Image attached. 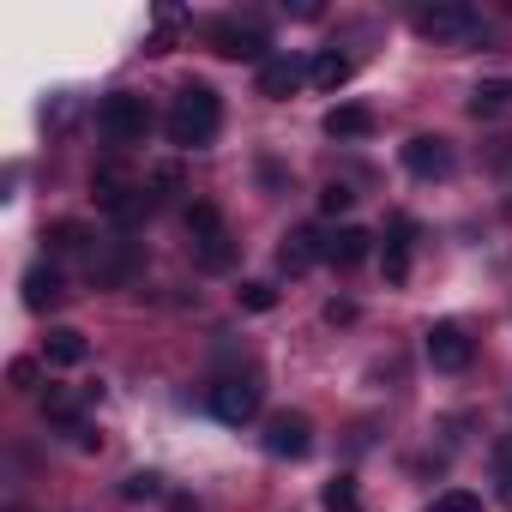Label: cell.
I'll list each match as a JSON object with an SVG mask.
<instances>
[{"label":"cell","mask_w":512,"mask_h":512,"mask_svg":"<svg viewBox=\"0 0 512 512\" xmlns=\"http://www.w3.org/2000/svg\"><path fill=\"white\" fill-rule=\"evenodd\" d=\"M49 247H55V253H79V247L91 253V235H85V223H55V229H49Z\"/></svg>","instance_id":"cb8c5ba5"},{"label":"cell","mask_w":512,"mask_h":512,"mask_svg":"<svg viewBox=\"0 0 512 512\" xmlns=\"http://www.w3.org/2000/svg\"><path fill=\"white\" fill-rule=\"evenodd\" d=\"M368 253H374V235H368V229H356V223H344L338 235H326V260H332L338 272H350V266H362V260H368Z\"/></svg>","instance_id":"4fadbf2b"},{"label":"cell","mask_w":512,"mask_h":512,"mask_svg":"<svg viewBox=\"0 0 512 512\" xmlns=\"http://www.w3.org/2000/svg\"><path fill=\"white\" fill-rule=\"evenodd\" d=\"M320 500H326V512H362V494H356V476H350V470H338V476L320 488Z\"/></svg>","instance_id":"ffe728a7"},{"label":"cell","mask_w":512,"mask_h":512,"mask_svg":"<svg viewBox=\"0 0 512 512\" xmlns=\"http://www.w3.org/2000/svg\"><path fill=\"white\" fill-rule=\"evenodd\" d=\"M145 187H151V205H169V199L181 193V169H175V163H163V169H151V181H145Z\"/></svg>","instance_id":"603a6c76"},{"label":"cell","mask_w":512,"mask_h":512,"mask_svg":"<svg viewBox=\"0 0 512 512\" xmlns=\"http://www.w3.org/2000/svg\"><path fill=\"white\" fill-rule=\"evenodd\" d=\"M121 494H127V500H151V494H157V476H151V470H139V476H127V488H121Z\"/></svg>","instance_id":"83f0119b"},{"label":"cell","mask_w":512,"mask_h":512,"mask_svg":"<svg viewBox=\"0 0 512 512\" xmlns=\"http://www.w3.org/2000/svg\"><path fill=\"white\" fill-rule=\"evenodd\" d=\"M308 79V67L296 61V55H272L266 67H260V97H272V103H284L296 85Z\"/></svg>","instance_id":"5bb4252c"},{"label":"cell","mask_w":512,"mask_h":512,"mask_svg":"<svg viewBox=\"0 0 512 512\" xmlns=\"http://www.w3.org/2000/svg\"><path fill=\"white\" fill-rule=\"evenodd\" d=\"M241 308L266 314V308H278V290H272V284H241Z\"/></svg>","instance_id":"4316f807"},{"label":"cell","mask_w":512,"mask_h":512,"mask_svg":"<svg viewBox=\"0 0 512 512\" xmlns=\"http://www.w3.org/2000/svg\"><path fill=\"white\" fill-rule=\"evenodd\" d=\"M308 79H314L320 91H344V85H350V55H338V49H320V55L308 61Z\"/></svg>","instance_id":"e0dca14e"},{"label":"cell","mask_w":512,"mask_h":512,"mask_svg":"<svg viewBox=\"0 0 512 512\" xmlns=\"http://www.w3.org/2000/svg\"><path fill=\"white\" fill-rule=\"evenodd\" d=\"M404 169H410L416 181H446V175H452V145H446L440 133H416V139L404 145Z\"/></svg>","instance_id":"30bf717a"},{"label":"cell","mask_w":512,"mask_h":512,"mask_svg":"<svg viewBox=\"0 0 512 512\" xmlns=\"http://www.w3.org/2000/svg\"><path fill=\"white\" fill-rule=\"evenodd\" d=\"M422 350H428V362H434L440 374H464L470 356H476V344H470V332H464L458 320H434V326L422 332Z\"/></svg>","instance_id":"8992f818"},{"label":"cell","mask_w":512,"mask_h":512,"mask_svg":"<svg viewBox=\"0 0 512 512\" xmlns=\"http://www.w3.org/2000/svg\"><path fill=\"white\" fill-rule=\"evenodd\" d=\"M13 386H19V392H31V386H37V362H25V356H19V362H13Z\"/></svg>","instance_id":"f1b7e54d"},{"label":"cell","mask_w":512,"mask_h":512,"mask_svg":"<svg viewBox=\"0 0 512 512\" xmlns=\"http://www.w3.org/2000/svg\"><path fill=\"white\" fill-rule=\"evenodd\" d=\"M187 247H193V266L229 272V260H235V235H229V223H223V211H217L211 199H193V205H187Z\"/></svg>","instance_id":"7a4b0ae2"},{"label":"cell","mask_w":512,"mask_h":512,"mask_svg":"<svg viewBox=\"0 0 512 512\" xmlns=\"http://www.w3.org/2000/svg\"><path fill=\"white\" fill-rule=\"evenodd\" d=\"M133 272H139V253H133V241H127V235H109V241H97V247H91V284L121 290Z\"/></svg>","instance_id":"ba28073f"},{"label":"cell","mask_w":512,"mask_h":512,"mask_svg":"<svg viewBox=\"0 0 512 512\" xmlns=\"http://www.w3.org/2000/svg\"><path fill=\"white\" fill-rule=\"evenodd\" d=\"M97 127H103V139H109V145H139V139L151 133V103H145V97H133V91H115V97H103Z\"/></svg>","instance_id":"277c9868"},{"label":"cell","mask_w":512,"mask_h":512,"mask_svg":"<svg viewBox=\"0 0 512 512\" xmlns=\"http://www.w3.org/2000/svg\"><path fill=\"white\" fill-rule=\"evenodd\" d=\"M217 127H223V103H217V91H211V85H181L175 103H169V115H163L169 145H181V151H205V145L217 139Z\"/></svg>","instance_id":"6da1fadb"},{"label":"cell","mask_w":512,"mask_h":512,"mask_svg":"<svg viewBox=\"0 0 512 512\" xmlns=\"http://www.w3.org/2000/svg\"><path fill=\"white\" fill-rule=\"evenodd\" d=\"M494 494H500V506H512V434L494 440Z\"/></svg>","instance_id":"7402d4cb"},{"label":"cell","mask_w":512,"mask_h":512,"mask_svg":"<svg viewBox=\"0 0 512 512\" xmlns=\"http://www.w3.org/2000/svg\"><path fill=\"white\" fill-rule=\"evenodd\" d=\"M61 296H67V284H61L55 266H31V272H25V308H31V314H49Z\"/></svg>","instance_id":"2e32d148"},{"label":"cell","mask_w":512,"mask_h":512,"mask_svg":"<svg viewBox=\"0 0 512 512\" xmlns=\"http://www.w3.org/2000/svg\"><path fill=\"white\" fill-rule=\"evenodd\" d=\"M205 43H211V55H223V61H272L266 55V37L253 31V25H241V19H217L211 31H205Z\"/></svg>","instance_id":"52a82bcc"},{"label":"cell","mask_w":512,"mask_h":512,"mask_svg":"<svg viewBox=\"0 0 512 512\" xmlns=\"http://www.w3.org/2000/svg\"><path fill=\"white\" fill-rule=\"evenodd\" d=\"M422 512H482V500H476L470 488H446V494H434Z\"/></svg>","instance_id":"d4e9b609"},{"label":"cell","mask_w":512,"mask_h":512,"mask_svg":"<svg viewBox=\"0 0 512 512\" xmlns=\"http://www.w3.org/2000/svg\"><path fill=\"white\" fill-rule=\"evenodd\" d=\"M350 205H356V193H350V187H344V181H332V187H326V193H320V211H326V217H344V211H350Z\"/></svg>","instance_id":"484cf974"},{"label":"cell","mask_w":512,"mask_h":512,"mask_svg":"<svg viewBox=\"0 0 512 512\" xmlns=\"http://www.w3.org/2000/svg\"><path fill=\"white\" fill-rule=\"evenodd\" d=\"M326 139H368L374 133V109H362V103H338V109H326Z\"/></svg>","instance_id":"9a60e30c"},{"label":"cell","mask_w":512,"mask_h":512,"mask_svg":"<svg viewBox=\"0 0 512 512\" xmlns=\"http://www.w3.org/2000/svg\"><path fill=\"white\" fill-rule=\"evenodd\" d=\"M506 7H512V0H506Z\"/></svg>","instance_id":"f546056e"},{"label":"cell","mask_w":512,"mask_h":512,"mask_svg":"<svg viewBox=\"0 0 512 512\" xmlns=\"http://www.w3.org/2000/svg\"><path fill=\"white\" fill-rule=\"evenodd\" d=\"M416 37H428L434 49H470L482 37V19L470 7H458V0H434V7H416L410 13Z\"/></svg>","instance_id":"3957f363"},{"label":"cell","mask_w":512,"mask_h":512,"mask_svg":"<svg viewBox=\"0 0 512 512\" xmlns=\"http://www.w3.org/2000/svg\"><path fill=\"white\" fill-rule=\"evenodd\" d=\"M326 260V235L314 229V223H302V229H290L284 235V247H278V266L290 272V278H302V272H314Z\"/></svg>","instance_id":"8fae6325"},{"label":"cell","mask_w":512,"mask_h":512,"mask_svg":"<svg viewBox=\"0 0 512 512\" xmlns=\"http://www.w3.org/2000/svg\"><path fill=\"white\" fill-rule=\"evenodd\" d=\"M506 109H512V85H506V79H488V85L470 91V115H476V121H494V115H506Z\"/></svg>","instance_id":"d6986e66"},{"label":"cell","mask_w":512,"mask_h":512,"mask_svg":"<svg viewBox=\"0 0 512 512\" xmlns=\"http://www.w3.org/2000/svg\"><path fill=\"white\" fill-rule=\"evenodd\" d=\"M410 247H416V217H392V223H386V247H380V253H386V278H392V284H404V278H410Z\"/></svg>","instance_id":"7c38bea8"},{"label":"cell","mask_w":512,"mask_h":512,"mask_svg":"<svg viewBox=\"0 0 512 512\" xmlns=\"http://www.w3.org/2000/svg\"><path fill=\"white\" fill-rule=\"evenodd\" d=\"M43 356H49V368H79V362H85V332L55 326V332H49V344H43Z\"/></svg>","instance_id":"ac0fdd59"},{"label":"cell","mask_w":512,"mask_h":512,"mask_svg":"<svg viewBox=\"0 0 512 512\" xmlns=\"http://www.w3.org/2000/svg\"><path fill=\"white\" fill-rule=\"evenodd\" d=\"M43 410H49V422H67V428L79 434V410H85V398H79V392H67V386H55V392L43 398Z\"/></svg>","instance_id":"44dd1931"},{"label":"cell","mask_w":512,"mask_h":512,"mask_svg":"<svg viewBox=\"0 0 512 512\" xmlns=\"http://www.w3.org/2000/svg\"><path fill=\"white\" fill-rule=\"evenodd\" d=\"M266 452H272V458H308V452H314V422H308L302 410H278V416L266 422Z\"/></svg>","instance_id":"9c48e42d"},{"label":"cell","mask_w":512,"mask_h":512,"mask_svg":"<svg viewBox=\"0 0 512 512\" xmlns=\"http://www.w3.org/2000/svg\"><path fill=\"white\" fill-rule=\"evenodd\" d=\"M211 416L229 422V428L253 422V416H260V380H253V374H223L211 386Z\"/></svg>","instance_id":"5b68a950"}]
</instances>
